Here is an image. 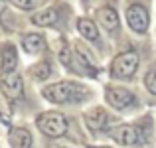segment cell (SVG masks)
<instances>
[{
	"label": "cell",
	"instance_id": "obj_11",
	"mask_svg": "<svg viewBox=\"0 0 156 148\" xmlns=\"http://www.w3.org/2000/svg\"><path fill=\"white\" fill-rule=\"evenodd\" d=\"M97 20H99V24L107 32H117L119 30V14L113 8H109V6L99 8L97 10Z\"/></svg>",
	"mask_w": 156,
	"mask_h": 148
},
{
	"label": "cell",
	"instance_id": "obj_19",
	"mask_svg": "<svg viewBox=\"0 0 156 148\" xmlns=\"http://www.w3.org/2000/svg\"><path fill=\"white\" fill-rule=\"evenodd\" d=\"M59 59H61V63L63 65H69V53H67V49H61V53H59Z\"/></svg>",
	"mask_w": 156,
	"mask_h": 148
},
{
	"label": "cell",
	"instance_id": "obj_17",
	"mask_svg": "<svg viewBox=\"0 0 156 148\" xmlns=\"http://www.w3.org/2000/svg\"><path fill=\"white\" fill-rule=\"evenodd\" d=\"M144 85L152 95H156V65L152 69H148V73L144 75Z\"/></svg>",
	"mask_w": 156,
	"mask_h": 148
},
{
	"label": "cell",
	"instance_id": "obj_10",
	"mask_svg": "<svg viewBox=\"0 0 156 148\" xmlns=\"http://www.w3.org/2000/svg\"><path fill=\"white\" fill-rule=\"evenodd\" d=\"M16 65H18V53L12 44H4L2 51H0V71L2 75L8 73H16Z\"/></svg>",
	"mask_w": 156,
	"mask_h": 148
},
{
	"label": "cell",
	"instance_id": "obj_18",
	"mask_svg": "<svg viewBox=\"0 0 156 148\" xmlns=\"http://www.w3.org/2000/svg\"><path fill=\"white\" fill-rule=\"evenodd\" d=\"M10 2L22 10H34L36 6H40V0H10Z\"/></svg>",
	"mask_w": 156,
	"mask_h": 148
},
{
	"label": "cell",
	"instance_id": "obj_4",
	"mask_svg": "<svg viewBox=\"0 0 156 148\" xmlns=\"http://www.w3.org/2000/svg\"><path fill=\"white\" fill-rule=\"evenodd\" d=\"M105 101L109 103L113 109L122 111V109H129L136 103V97H134L133 91L125 87H117V85H109L105 87Z\"/></svg>",
	"mask_w": 156,
	"mask_h": 148
},
{
	"label": "cell",
	"instance_id": "obj_21",
	"mask_svg": "<svg viewBox=\"0 0 156 148\" xmlns=\"http://www.w3.org/2000/svg\"><path fill=\"white\" fill-rule=\"evenodd\" d=\"M89 148H107V146H89Z\"/></svg>",
	"mask_w": 156,
	"mask_h": 148
},
{
	"label": "cell",
	"instance_id": "obj_12",
	"mask_svg": "<svg viewBox=\"0 0 156 148\" xmlns=\"http://www.w3.org/2000/svg\"><path fill=\"white\" fill-rule=\"evenodd\" d=\"M46 46V42H44V36L38 34V32H30V34H24L22 36V48L26 53H30V55H34V53H40Z\"/></svg>",
	"mask_w": 156,
	"mask_h": 148
},
{
	"label": "cell",
	"instance_id": "obj_9",
	"mask_svg": "<svg viewBox=\"0 0 156 148\" xmlns=\"http://www.w3.org/2000/svg\"><path fill=\"white\" fill-rule=\"evenodd\" d=\"M83 118H85L87 129L93 130V132H101V130H105L107 126H109V122H111L109 113H107L103 107H93V109H89L87 113H85Z\"/></svg>",
	"mask_w": 156,
	"mask_h": 148
},
{
	"label": "cell",
	"instance_id": "obj_16",
	"mask_svg": "<svg viewBox=\"0 0 156 148\" xmlns=\"http://www.w3.org/2000/svg\"><path fill=\"white\" fill-rule=\"evenodd\" d=\"M30 73H32V77L44 81V79H48V77H50V73H51V63L48 59H44V61H40V63H36L34 67L30 69Z\"/></svg>",
	"mask_w": 156,
	"mask_h": 148
},
{
	"label": "cell",
	"instance_id": "obj_13",
	"mask_svg": "<svg viewBox=\"0 0 156 148\" xmlns=\"http://www.w3.org/2000/svg\"><path fill=\"white\" fill-rule=\"evenodd\" d=\"M10 146L12 148H32V134L28 129H12L10 130Z\"/></svg>",
	"mask_w": 156,
	"mask_h": 148
},
{
	"label": "cell",
	"instance_id": "obj_15",
	"mask_svg": "<svg viewBox=\"0 0 156 148\" xmlns=\"http://www.w3.org/2000/svg\"><path fill=\"white\" fill-rule=\"evenodd\" d=\"M57 22V10L55 8H46V10H40L32 16V24L40 28H46V26H53Z\"/></svg>",
	"mask_w": 156,
	"mask_h": 148
},
{
	"label": "cell",
	"instance_id": "obj_5",
	"mask_svg": "<svg viewBox=\"0 0 156 148\" xmlns=\"http://www.w3.org/2000/svg\"><path fill=\"white\" fill-rule=\"evenodd\" d=\"M109 136L113 142H117L121 146H138L140 138H142V132L138 130L136 125H121L115 130H111Z\"/></svg>",
	"mask_w": 156,
	"mask_h": 148
},
{
	"label": "cell",
	"instance_id": "obj_7",
	"mask_svg": "<svg viewBox=\"0 0 156 148\" xmlns=\"http://www.w3.org/2000/svg\"><path fill=\"white\" fill-rule=\"evenodd\" d=\"M126 24L133 32L136 34H144L148 30V12L140 6V4H133L126 8Z\"/></svg>",
	"mask_w": 156,
	"mask_h": 148
},
{
	"label": "cell",
	"instance_id": "obj_2",
	"mask_svg": "<svg viewBox=\"0 0 156 148\" xmlns=\"http://www.w3.org/2000/svg\"><path fill=\"white\" fill-rule=\"evenodd\" d=\"M36 126L42 130L46 136L57 138L63 136L67 132V121L61 113L57 111H46V113H40L38 118H36Z\"/></svg>",
	"mask_w": 156,
	"mask_h": 148
},
{
	"label": "cell",
	"instance_id": "obj_6",
	"mask_svg": "<svg viewBox=\"0 0 156 148\" xmlns=\"http://www.w3.org/2000/svg\"><path fill=\"white\" fill-rule=\"evenodd\" d=\"M73 61L79 65V71L87 73V75H97V73H99L95 57L91 55V51H89L85 46H81L79 42L73 46Z\"/></svg>",
	"mask_w": 156,
	"mask_h": 148
},
{
	"label": "cell",
	"instance_id": "obj_20",
	"mask_svg": "<svg viewBox=\"0 0 156 148\" xmlns=\"http://www.w3.org/2000/svg\"><path fill=\"white\" fill-rule=\"evenodd\" d=\"M4 8H6V0H0V14L4 12Z\"/></svg>",
	"mask_w": 156,
	"mask_h": 148
},
{
	"label": "cell",
	"instance_id": "obj_22",
	"mask_svg": "<svg viewBox=\"0 0 156 148\" xmlns=\"http://www.w3.org/2000/svg\"><path fill=\"white\" fill-rule=\"evenodd\" d=\"M61 148H71V146H61Z\"/></svg>",
	"mask_w": 156,
	"mask_h": 148
},
{
	"label": "cell",
	"instance_id": "obj_3",
	"mask_svg": "<svg viewBox=\"0 0 156 148\" xmlns=\"http://www.w3.org/2000/svg\"><path fill=\"white\" fill-rule=\"evenodd\" d=\"M138 63H140V57L136 51H122L111 61L109 73L115 79H129L136 73Z\"/></svg>",
	"mask_w": 156,
	"mask_h": 148
},
{
	"label": "cell",
	"instance_id": "obj_1",
	"mask_svg": "<svg viewBox=\"0 0 156 148\" xmlns=\"http://www.w3.org/2000/svg\"><path fill=\"white\" fill-rule=\"evenodd\" d=\"M42 97L50 103H55V105H71V103L87 101L91 97V89L87 85L77 83V81L65 79L42 87Z\"/></svg>",
	"mask_w": 156,
	"mask_h": 148
},
{
	"label": "cell",
	"instance_id": "obj_8",
	"mask_svg": "<svg viewBox=\"0 0 156 148\" xmlns=\"http://www.w3.org/2000/svg\"><path fill=\"white\" fill-rule=\"evenodd\" d=\"M0 89H2L4 97L8 101H16V99L22 97L24 91V81L20 77V73H8V75L0 77Z\"/></svg>",
	"mask_w": 156,
	"mask_h": 148
},
{
	"label": "cell",
	"instance_id": "obj_14",
	"mask_svg": "<svg viewBox=\"0 0 156 148\" xmlns=\"http://www.w3.org/2000/svg\"><path fill=\"white\" fill-rule=\"evenodd\" d=\"M77 32L89 42H99V30H97L95 22L89 18H79L77 20Z\"/></svg>",
	"mask_w": 156,
	"mask_h": 148
}]
</instances>
